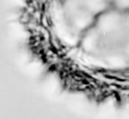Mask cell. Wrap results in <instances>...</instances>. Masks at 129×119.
Returning <instances> with one entry per match:
<instances>
[{
  "label": "cell",
  "instance_id": "6da1fadb",
  "mask_svg": "<svg viewBox=\"0 0 129 119\" xmlns=\"http://www.w3.org/2000/svg\"><path fill=\"white\" fill-rule=\"evenodd\" d=\"M118 1H121V0H118ZM122 3L123 5H125L126 4V6L128 5V6H129V0H122V2H120V4H122Z\"/></svg>",
  "mask_w": 129,
  "mask_h": 119
}]
</instances>
